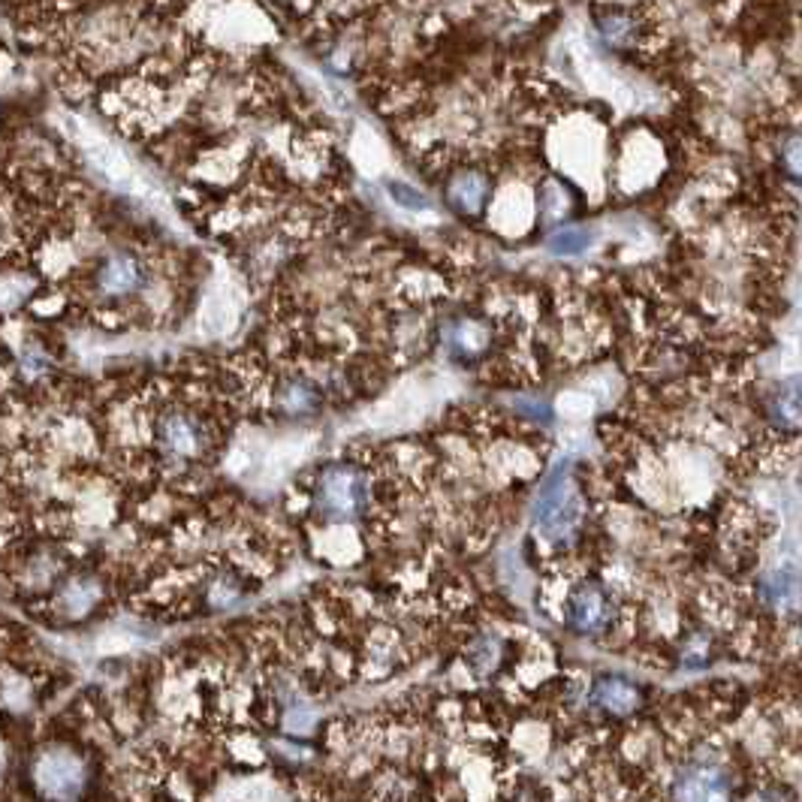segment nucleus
Instances as JSON below:
<instances>
[{
	"mask_svg": "<svg viewBox=\"0 0 802 802\" xmlns=\"http://www.w3.org/2000/svg\"><path fill=\"white\" fill-rule=\"evenodd\" d=\"M778 160H781V170H784L788 179L802 182V130L784 136L781 151H778Z\"/></svg>",
	"mask_w": 802,
	"mask_h": 802,
	"instance_id": "obj_13",
	"label": "nucleus"
},
{
	"mask_svg": "<svg viewBox=\"0 0 802 802\" xmlns=\"http://www.w3.org/2000/svg\"><path fill=\"white\" fill-rule=\"evenodd\" d=\"M317 507L329 519H351L365 507V477L356 468H326L317 483Z\"/></svg>",
	"mask_w": 802,
	"mask_h": 802,
	"instance_id": "obj_2",
	"label": "nucleus"
},
{
	"mask_svg": "<svg viewBox=\"0 0 802 802\" xmlns=\"http://www.w3.org/2000/svg\"><path fill=\"white\" fill-rule=\"evenodd\" d=\"M139 266H136L130 256H112L106 268H103V275H100V284H103V290L110 293H130L139 284Z\"/></svg>",
	"mask_w": 802,
	"mask_h": 802,
	"instance_id": "obj_12",
	"label": "nucleus"
},
{
	"mask_svg": "<svg viewBox=\"0 0 802 802\" xmlns=\"http://www.w3.org/2000/svg\"><path fill=\"white\" fill-rule=\"evenodd\" d=\"M769 420L784 432L802 428V377H790L778 383L769 396Z\"/></svg>",
	"mask_w": 802,
	"mask_h": 802,
	"instance_id": "obj_8",
	"label": "nucleus"
},
{
	"mask_svg": "<svg viewBox=\"0 0 802 802\" xmlns=\"http://www.w3.org/2000/svg\"><path fill=\"white\" fill-rule=\"evenodd\" d=\"M37 778L51 797H76L79 788H82V781H85V772H82V764L76 760L73 754L51 752L43 754V760L37 766Z\"/></svg>",
	"mask_w": 802,
	"mask_h": 802,
	"instance_id": "obj_6",
	"label": "nucleus"
},
{
	"mask_svg": "<svg viewBox=\"0 0 802 802\" xmlns=\"http://www.w3.org/2000/svg\"><path fill=\"white\" fill-rule=\"evenodd\" d=\"M160 438L170 447L172 452H182V456H194L199 450V426H196L191 416L170 414L160 420Z\"/></svg>",
	"mask_w": 802,
	"mask_h": 802,
	"instance_id": "obj_9",
	"label": "nucleus"
},
{
	"mask_svg": "<svg viewBox=\"0 0 802 802\" xmlns=\"http://www.w3.org/2000/svg\"><path fill=\"white\" fill-rule=\"evenodd\" d=\"M757 595L769 612L781 619H800L802 616V573L772 571L757 583Z\"/></svg>",
	"mask_w": 802,
	"mask_h": 802,
	"instance_id": "obj_5",
	"label": "nucleus"
},
{
	"mask_svg": "<svg viewBox=\"0 0 802 802\" xmlns=\"http://www.w3.org/2000/svg\"><path fill=\"white\" fill-rule=\"evenodd\" d=\"M643 694L625 676H600L592 688V703L609 715H631L640 709Z\"/></svg>",
	"mask_w": 802,
	"mask_h": 802,
	"instance_id": "obj_7",
	"label": "nucleus"
},
{
	"mask_svg": "<svg viewBox=\"0 0 802 802\" xmlns=\"http://www.w3.org/2000/svg\"><path fill=\"white\" fill-rule=\"evenodd\" d=\"M597 31L612 49H628V46H633L637 34H640V25H637V19L628 10H609L607 15H600Z\"/></svg>",
	"mask_w": 802,
	"mask_h": 802,
	"instance_id": "obj_10",
	"label": "nucleus"
},
{
	"mask_svg": "<svg viewBox=\"0 0 802 802\" xmlns=\"http://www.w3.org/2000/svg\"><path fill=\"white\" fill-rule=\"evenodd\" d=\"M492 657H499V643L495 640H489V637H483L480 643H477V649L471 652V664H474L477 669H483V673H489L492 669Z\"/></svg>",
	"mask_w": 802,
	"mask_h": 802,
	"instance_id": "obj_16",
	"label": "nucleus"
},
{
	"mask_svg": "<svg viewBox=\"0 0 802 802\" xmlns=\"http://www.w3.org/2000/svg\"><path fill=\"white\" fill-rule=\"evenodd\" d=\"M612 621V600L600 585H580L568 600V628L573 633H600Z\"/></svg>",
	"mask_w": 802,
	"mask_h": 802,
	"instance_id": "obj_4",
	"label": "nucleus"
},
{
	"mask_svg": "<svg viewBox=\"0 0 802 802\" xmlns=\"http://www.w3.org/2000/svg\"><path fill=\"white\" fill-rule=\"evenodd\" d=\"M389 194H392V199L404 208H414V211H423V208H426V196L416 194L414 187H408V184H389Z\"/></svg>",
	"mask_w": 802,
	"mask_h": 802,
	"instance_id": "obj_15",
	"label": "nucleus"
},
{
	"mask_svg": "<svg viewBox=\"0 0 802 802\" xmlns=\"http://www.w3.org/2000/svg\"><path fill=\"white\" fill-rule=\"evenodd\" d=\"M552 251L555 254H583L585 248L592 244V232L585 227H564L552 236Z\"/></svg>",
	"mask_w": 802,
	"mask_h": 802,
	"instance_id": "obj_14",
	"label": "nucleus"
},
{
	"mask_svg": "<svg viewBox=\"0 0 802 802\" xmlns=\"http://www.w3.org/2000/svg\"><path fill=\"white\" fill-rule=\"evenodd\" d=\"M580 519H583V495L573 480L571 465L561 462L537 492L535 523L540 535L555 543V540H568L576 535Z\"/></svg>",
	"mask_w": 802,
	"mask_h": 802,
	"instance_id": "obj_1",
	"label": "nucleus"
},
{
	"mask_svg": "<svg viewBox=\"0 0 802 802\" xmlns=\"http://www.w3.org/2000/svg\"><path fill=\"white\" fill-rule=\"evenodd\" d=\"M486 179L480 172H462L450 184L452 206L462 208V211H480L486 203Z\"/></svg>",
	"mask_w": 802,
	"mask_h": 802,
	"instance_id": "obj_11",
	"label": "nucleus"
},
{
	"mask_svg": "<svg viewBox=\"0 0 802 802\" xmlns=\"http://www.w3.org/2000/svg\"><path fill=\"white\" fill-rule=\"evenodd\" d=\"M673 797L676 800H721V797H730V769L718 760L715 754L691 757L676 776Z\"/></svg>",
	"mask_w": 802,
	"mask_h": 802,
	"instance_id": "obj_3",
	"label": "nucleus"
}]
</instances>
